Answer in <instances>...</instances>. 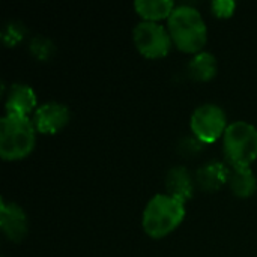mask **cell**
<instances>
[{
	"mask_svg": "<svg viewBox=\"0 0 257 257\" xmlns=\"http://www.w3.org/2000/svg\"><path fill=\"white\" fill-rule=\"evenodd\" d=\"M184 217L185 208L182 202L169 194H157L149 200L143 212L142 224L151 238L160 239L172 233L184 221Z\"/></svg>",
	"mask_w": 257,
	"mask_h": 257,
	"instance_id": "cell-3",
	"label": "cell"
},
{
	"mask_svg": "<svg viewBox=\"0 0 257 257\" xmlns=\"http://www.w3.org/2000/svg\"><path fill=\"white\" fill-rule=\"evenodd\" d=\"M69 116L71 114L66 105L59 102H47L36 110L33 116V125L38 133L56 134L66 126Z\"/></svg>",
	"mask_w": 257,
	"mask_h": 257,
	"instance_id": "cell-7",
	"label": "cell"
},
{
	"mask_svg": "<svg viewBox=\"0 0 257 257\" xmlns=\"http://www.w3.org/2000/svg\"><path fill=\"white\" fill-rule=\"evenodd\" d=\"M211 8H212L214 15H217L220 18H229L233 15L236 5L232 0H215V2H212Z\"/></svg>",
	"mask_w": 257,
	"mask_h": 257,
	"instance_id": "cell-16",
	"label": "cell"
},
{
	"mask_svg": "<svg viewBox=\"0 0 257 257\" xmlns=\"http://www.w3.org/2000/svg\"><path fill=\"white\" fill-rule=\"evenodd\" d=\"M35 125L27 116L6 114L0 122V157L5 161L23 160L35 148Z\"/></svg>",
	"mask_w": 257,
	"mask_h": 257,
	"instance_id": "cell-2",
	"label": "cell"
},
{
	"mask_svg": "<svg viewBox=\"0 0 257 257\" xmlns=\"http://www.w3.org/2000/svg\"><path fill=\"white\" fill-rule=\"evenodd\" d=\"M137 14L145 18V21L155 23L158 20L169 18L175 11L172 0H137L134 3Z\"/></svg>",
	"mask_w": 257,
	"mask_h": 257,
	"instance_id": "cell-12",
	"label": "cell"
},
{
	"mask_svg": "<svg viewBox=\"0 0 257 257\" xmlns=\"http://www.w3.org/2000/svg\"><path fill=\"white\" fill-rule=\"evenodd\" d=\"M230 190L236 197L247 199L251 197L257 190V181L250 167L233 169L230 173Z\"/></svg>",
	"mask_w": 257,
	"mask_h": 257,
	"instance_id": "cell-13",
	"label": "cell"
},
{
	"mask_svg": "<svg viewBox=\"0 0 257 257\" xmlns=\"http://www.w3.org/2000/svg\"><path fill=\"white\" fill-rule=\"evenodd\" d=\"M230 173L232 172L226 164L220 161H209L197 170L196 181L202 190L212 193L220 190L230 179Z\"/></svg>",
	"mask_w": 257,
	"mask_h": 257,
	"instance_id": "cell-10",
	"label": "cell"
},
{
	"mask_svg": "<svg viewBox=\"0 0 257 257\" xmlns=\"http://www.w3.org/2000/svg\"><path fill=\"white\" fill-rule=\"evenodd\" d=\"M224 155L233 169L250 167L257 158V128L248 122L238 120L224 133Z\"/></svg>",
	"mask_w": 257,
	"mask_h": 257,
	"instance_id": "cell-4",
	"label": "cell"
},
{
	"mask_svg": "<svg viewBox=\"0 0 257 257\" xmlns=\"http://www.w3.org/2000/svg\"><path fill=\"white\" fill-rule=\"evenodd\" d=\"M166 190L170 197L185 203L193 197L194 184L185 167H173L166 178Z\"/></svg>",
	"mask_w": 257,
	"mask_h": 257,
	"instance_id": "cell-11",
	"label": "cell"
},
{
	"mask_svg": "<svg viewBox=\"0 0 257 257\" xmlns=\"http://www.w3.org/2000/svg\"><path fill=\"white\" fill-rule=\"evenodd\" d=\"M202 145H203V143H202L199 139H185V140L181 142L179 151H181L182 154H185L187 157H191V155H196V154L200 152Z\"/></svg>",
	"mask_w": 257,
	"mask_h": 257,
	"instance_id": "cell-17",
	"label": "cell"
},
{
	"mask_svg": "<svg viewBox=\"0 0 257 257\" xmlns=\"http://www.w3.org/2000/svg\"><path fill=\"white\" fill-rule=\"evenodd\" d=\"M133 38L139 53L148 59H160L167 56L170 51V33L157 23L143 21L137 24L133 32Z\"/></svg>",
	"mask_w": 257,
	"mask_h": 257,
	"instance_id": "cell-6",
	"label": "cell"
},
{
	"mask_svg": "<svg viewBox=\"0 0 257 257\" xmlns=\"http://www.w3.org/2000/svg\"><path fill=\"white\" fill-rule=\"evenodd\" d=\"M169 33L181 51L199 54L206 44L208 30L197 9L178 6L169 17Z\"/></svg>",
	"mask_w": 257,
	"mask_h": 257,
	"instance_id": "cell-1",
	"label": "cell"
},
{
	"mask_svg": "<svg viewBox=\"0 0 257 257\" xmlns=\"http://www.w3.org/2000/svg\"><path fill=\"white\" fill-rule=\"evenodd\" d=\"M36 105V95L35 92L26 84H14L9 87L6 95V114H18L27 116Z\"/></svg>",
	"mask_w": 257,
	"mask_h": 257,
	"instance_id": "cell-9",
	"label": "cell"
},
{
	"mask_svg": "<svg viewBox=\"0 0 257 257\" xmlns=\"http://www.w3.org/2000/svg\"><path fill=\"white\" fill-rule=\"evenodd\" d=\"M224 111L215 104H203L191 116V131L203 145L217 142L227 130Z\"/></svg>",
	"mask_w": 257,
	"mask_h": 257,
	"instance_id": "cell-5",
	"label": "cell"
},
{
	"mask_svg": "<svg viewBox=\"0 0 257 257\" xmlns=\"http://www.w3.org/2000/svg\"><path fill=\"white\" fill-rule=\"evenodd\" d=\"M188 74L197 81H211L217 74V59L211 53L200 51L188 63Z\"/></svg>",
	"mask_w": 257,
	"mask_h": 257,
	"instance_id": "cell-14",
	"label": "cell"
},
{
	"mask_svg": "<svg viewBox=\"0 0 257 257\" xmlns=\"http://www.w3.org/2000/svg\"><path fill=\"white\" fill-rule=\"evenodd\" d=\"M30 50L35 57L38 59H48L53 51V45L45 38H35L30 44Z\"/></svg>",
	"mask_w": 257,
	"mask_h": 257,
	"instance_id": "cell-15",
	"label": "cell"
},
{
	"mask_svg": "<svg viewBox=\"0 0 257 257\" xmlns=\"http://www.w3.org/2000/svg\"><path fill=\"white\" fill-rule=\"evenodd\" d=\"M0 226H2L3 235L9 241L21 242L27 235V217H26V212L15 203L2 202Z\"/></svg>",
	"mask_w": 257,
	"mask_h": 257,
	"instance_id": "cell-8",
	"label": "cell"
}]
</instances>
